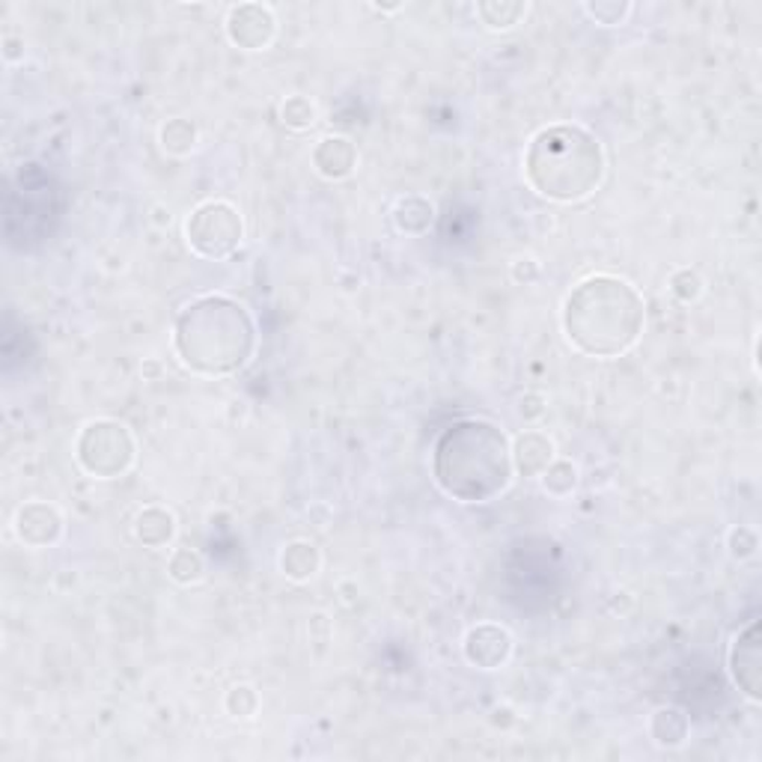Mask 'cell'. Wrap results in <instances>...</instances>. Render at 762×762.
I'll return each mask as SVG.
<instances>
[{"mask_svg": "<svg viewBox=\"0 0 762 762\" xmlns=\"http://www.w3.org/2000/svg\"><path fill=\"white\" fill-rule=\"evenodd\" d=\"M563 334L584 358H622L638 346L646 325V301L626 277L590 274L563 298Z\"/></svg>", "mask_w": 762, "mask_h": 762, "instance_id": "1", "label": "cell"}, {"mask_svg": "<svg viewBox=\"0 0 762 762\" xmlns=\"http://www.w3.org/2000/svg\"><path fill=\"white\" fill-rule=\"evenodd\" d=\"M512 444L489 420H459L447 426L432 450V477L447 498L459 503H489L510 489Z\"/></svg>", "mask_w": 762, "mask_h": 762, "instance_id": "2", "label": "cell"}, {"mask_svg": "<svg viewBox=\"0 0 762 762\" xmlns=\"http://www.w3.org/2000/svg\"><path fill=\"white\" fill-rule=\"evenodd\" d=\"M174 349L182 367L206 379H224L248 367L257 349V325L248 307L227 295H200L179 310Z\"/></svg>", "mask_w": 762, "mask_h": 762, "instance_id": "3", "label": "cell"}, {"mask_svg": "<svg viewBox=\"0 0 762 762\" xmlns=\"http://www.w3.org/2000/svg\"><path fill=\"white\" fill-rule=\"evenodd\" d=\"M605 179L602 141L575 122L545 126L524 150V182L551 203H581Z\"/></svg>", "mask_w": 762, "mask_h": 762, "instance_id": "4", "label": "cell"}, {"mask_svg": "<svg viewBox=\"0 0 762 762\" xmlns=\"http://www.w3.org/2000/svg\"><path fill=\"white\" fill-rule=\"evenodd\" d=\"M134 436L120 420H90L75 438V462L93 479H117L134 465Z\"/></svg>", "mask_w": 762, "mask_h": 762, "instance_id": "5", "label": "cell"}, {"mask_svg": "<svg viewBox=\"0 0 762 762\" xmlns=\"http://www.w3.org/2000/svg\"><path fill=\"white\" fill-rule=\"evenodd\" d=\"M186 241L194 257L221 262L239 251L245 241L241 212L227 200H206L186 218Z\"/></svg>", "mask_w": 762, "mask_h": 762, "instance_id": "6", "label": "cell"}, {"mask_svg": "<svg viewBox=\"0 0 762 762\" xmlns=\"http://www.w3.org/2000/svg\"><path fill=\"white\" fill-rule=\"evenodd\" d=\"M727 670H730L733 686L739 688L751 703L762 700V626L760 620H751L730 643L727 653Z\"/></svg>", "mask_w": 762, "mask_h": 762, "instance_id": "7", "label": "cell"}, {"mask_svg": "<svg viewBox=\"0 0 762 762\" xmlns=\"http://www.w3.org/2000/svg\"><path fill=\"white\" fill-rule=\"evenodd\" d=\"M224 31L239 51H265L277 36V15L269 3H236L229 7Z\"/></svg>", "mask_w": 762, "mask_h": 762, "instance_id": "8", "label": "cell"}, {"mask_svg": "<svg viewBox=\"0 0 762 762\" xmlns=\"http://www.w3.org/2000/svg\"><path fill=\"white\" fill-rule=\"evenodd\" d=\"M12 527H15L19 543H22L24 548H33V551L57 545L60 539H63V531H66L63 512L48 501L22 503L19 512H15V522H12Z\"/></svg>", "mask_w": 762, "mask_h": 762, "instance_id": "9", "label": "cell"}, {"mask_svg": "<svg viewBox=\"0 0 762 762\" xmlns=\"http://www.w3.org/2000/svg\"><path fill=\"white\" fill-rule=\"evenodd\" d=\"M512 634L498 626V622H477L465 632L462 641V655L471 667L477 670H501L512 658Z\"/></svg>", "mask_w": 762, "mask_h": 762, "instance_id": "10", "label": "cell"}, {"mask_svg": "<svg viewBox=\"0 0 762 762\" xmlns=\"http://www.w3.org/2000/svg\"><path fill=\"white\" fill-rule=\"evenodd\" d=\"M310 162H313V170H317L322 179L340 182V179L352 176V170L358 167V150H355V143H352L349 138H343V134H325V138L313 146Z\"/></svg>", "mask_w": 762, "mask_h": 762, "instance_id": "11", "label": "cell"}, {"mask_svg": "<svg viewBox=\"0 0 762 762\" xmlns=\"http://www.w3.org/2000/svg\"><path fill=\"white\" fill-rule=\"evenodd\" d=\"M555 462V441L539 429H524L512 441V468L519 477H543V471Z\"/></svg>", "mask_w": 762, "mask_h": 762, "instance_id": "12", "label": "cell"}, {"mask_svg": "<svg viewBox=\"0 0 762 762\" xmlns=\"http://www.w3.org/2000/svg\"><path fill=\"white\" fill-rule=\"evenodd\" d=\"M646 733H650L653 745L665 748V751H676L691 736V718H688L686 709L658 706L646 721Z\"/></svg>", "mask_w": 762, "mask_h": 762, "instance_id": "13", "label": "cell"}, {"mask_svg": "<svg viewBox=\"0 0 762 762\" xmlns=\"http://www.w3.org/2000/svg\"><path fill=\"white\" fill-rule=\"evenodd\" d=\"M277 567H281L284 578H289L295 584H305V581L319 575V569H322V551H319V545L310 543V539H293V543L284 545V551L277 557Z\"/></svg>", "mask_w": 762, "mask_h": 762, "instance_id": "14", "label": "cell"}, {"mask_svg": "<svg viewBox=\"0 0 762 762\" xmlns=\"http://www.w3.org/2000/svg\"><path fill=\"white\" fill-rule=\"evenodd\" d=\"M436 224V203L426 194H405L393 206V227L403 236H426Z\"/></svg>", "mask_w": 762, "mask_h": 762, "instance_id": "15", "label": "cell"}, {"mask_svg": "<svg viewBox=\"0 0 762 762\" xmlns=\"http://www.w3.org/2000/svg\"><path fill=\"white\" fill-rule=\"evenodd\" d=\"M134 536L143 548H167V545L176 539V519L174 512L164 510V507H146V510L138 512L134 519Z\"/></svg>", "mask_w": 762, "mask_h": 762, "instance_id": "16", "label": "cell"}, {"mask_svg": "<svg viewBox=\"0 0 762 762\" xmlns=\"http://www.w3.org/2000/svg\"><path fill=\"white\" fill-rule=\"evenodd\" d=\"M197 141H200V131H197L194 122L186 120V117H170V120L158 129L162 150L167 155H174V158H186V155L194 153Z\"/></svg>", "mask_w": 762, "mask_h": 762, "instance_id": "17", "label": "cell"}, {"mask_svg": "<svg viewBox=\"0 0 762 762\" xmlns=\"http://www.w3.org/2000/svg\"><path fill=\"white\" fill-rule=\"evenodd\" d=\"M527 10L531 7L524 0H483V3H477L479 22L489 31H512L527 15Z\"/></svg>", "mask_w": 762, "mask_h": 762, "instance_id": "18", "label": "cell"}, {"mask_svg": "<svg viewBox=\"0 0 762 762\" xmlns=\"http://www.w3.org/2000/svg\"><path fill=\"white\" fill-rule=\"evenodd\" d=\"M167 575L179 587H191L206 575V557L200 555L197 548H176L170 560H167Z\"/></svg>", "mask_w": 762, "mask_h": 762, "instance_id": "19", "label": "cell"}, {"mask_svg": "<svg viewBox=\"0 0 762 762\" xmlns=\"http://www.w3.org/2000/svg\"><path fill=\"white\" fill-rule=\"evenodd\" d=\"M539 483H543V491L548 498L563 501V498H569V495L578 489V465L575 462H569V459H555V462L543 471Z\"/></svg>", "mask_w": 762, "mask_h": 762, "instance_id": "20", "label": "cell"}, {"mask_svg": "<svg viewBox=\"0 0 762 762\" xmlns=\"http://www.w3.org/2000/svg\"><path fill=\"white\" fill-rule=\"evenodd\" d=\"M281 122H284L286 129H293V131L313 129V126L319 122L317 102H313L310 96H301V93L286 96L284 105H281Z\"/></svg>", "mask_w": 762, "mask_h": 762, "instance_id": "21", "label": "cell"}, {"mask_svg": "<svg viewBox=\"0 0 762 762\" xmlns=\"http://www.w3.org/2000/svg\"><path fill=\"white\" fill-rule=\"evenodd\" d=\"M667 289H670V295H674L679 305H694V301L703 298L706 284H703V277H700L698 269H688V265H682V269H676V272L667 277Z\"/></svg>", "mask_w": 762, "mask_h": 762, "instance_id": "22", "label": "cell"}, {"mask_svg": "<svg viewBox=\"0 0 762 762\" xmlns=\"http://www.w3.org/2000/svg\"><path fill=\"white\" fill-rule=\"evenodd\" d=\"M632 10L634 7L629 0H590V3H584V12L602 27H620L632 15Z\"/></svg>", "mask_w": 762, "mask_h": 762, "instance_id": "23", "label": "cell"}, {"mask_svg": "<svg viewBox=\"0 0 762 762\" xmlns=\"http://www.w3.org/2000/svg\"><path fill=\"white\" fill-rule=\"evenodd\" d=\"M224 709H227L229 718H253L257 715V709H260V694H257V688L248 686V682H239V686H233L227 691V698H224Z\"/></svg>", "mask_w": 762, "mask_h": 762, "instance_id": "24", "label": "cell"}, {"mask_svg": "<svg viewBox=\"0 0 762 762\" xmlns=\"http://www.w3.org/2000/svg\"><path fill=\"white\" fill-rule=\"evenodd\" d=\"M757 548H760V536H757V531L753 527H748V524H736L730 534H727V551H730L733 560H751L753 555H757Z\"/></svg>", "mask_w": 762, "mask_h": 762, "instance_id": "25", "label": "cell"}, {"mask_svg": "<svg viewBox=\"0 0 762 762\" xmlns=\"http://www.w3.org/2000/svg\"><path fill=\"white\" fill-rule=\"evenodd\" d=\"M512 281L522 286H534L539 277H543V265L534 260V257H519V260L512 262Z\"/></svg>", "mask_w": 762, "mask_h": 762, "instance_id": "26", "label": "cell"}, {"mask_svg": "<svg viewBox=\"0 0 762 762\" xmlns=\"http://www.w3.org/2000/svg\"><path fill=\"white\" fill-rule=\"evenodd\" d=\"M548 408V400H545L539 391H524L522 400H519V414L524 420H539Z\"/></svg>", "mask_w": 762, "mask_h": 762, "instance_id": "27", "label": "cell"}, {"mask_svg": "<svg viewBox=\"0 0 762 762\" xmlns=\"http://www.w3.org/2000/svg\"><path fill=\"white\" fill-rule=\"evenodd\" d=\"M0 55H3V60H7V63H22L24 60V39L22 36L7 33V36L0 39Z\"/></svg>", "mask_w": 762, "mask_h": 762, "instance_id": "28", "label": "cell"}, {"mask_svg": "<svg viewBox=\"0 0 762 762\" xmlns=\"http://www.w3.org/2000/svg\"><path fill=\"white\" fill-rule=\"evenodd\" d=\"M141 372H143V379H153V381H158V379H162V360H155V358L143 360Z\"/></svg>", "mask_w": 762, "mask_h": 762, "instance_id": "29", "label": "cell"}, {"mask_svg": "<svg viewBox=\"0 0 762 762\" xmlns=\"http://www.w3.org/2000/svg\"><path fill=\"white\" fill-rule=\"evenodd\" d=\"M372 10L376 12H400L403 10V3H372Z\"/></svg>", "mask_w": 762, "mask_h": 762, "instance_id": "30", "label": "cell"}]
</instances>
